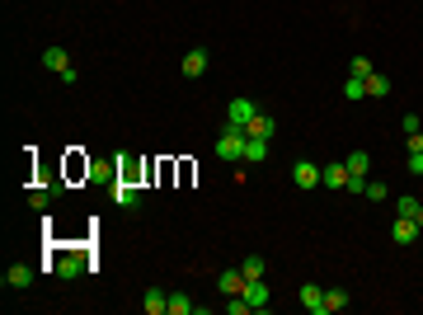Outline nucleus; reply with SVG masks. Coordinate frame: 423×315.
Wrapping results in <instances>:
<instances>
[{"label": "nucleus", "instance_id": "obj_17", "mask_svg": "<svg viewBox=\"0 0 423 315\" xmlns=\"http://www.w3.org/2000/svg\"><path fill=\"white\" fill-rule=\"evenodd\" d=\"M245 136H268V141H273V118H268V113H254L249 128H245Z\"/></svg>", "mask_w": 423, "mask_h": 315}, {"label": "nucleus", "instance_id": "obj_30", "mask_svg": "<svg viewBox=\"0 0 423 315\" xmlns=\"http://www.w3.org/2000/svg\"><path fill=\"white\" fill-rule=\"evenodd\" d=\"M409 174H423V151H409Z\"/></svg>", "mask_w": 423, "mask_h": 315}, {"label": "nucleus", "instance_id": "obj_23", "mask_svg": "<svg viewBox=\"0 0 423 315\" xmlns=\"http://www.w3.org/2000/svg\"><path fill=\"white\" fill-rule=\"evenodd\" d=\"M367 94H371V99H386V94H391V80L371 71V76H367Z\"/></svg>", "mask_w": 423, "mask_h": 315}, {"label": "nucleus", "instance_id": "obj_31", "mask_svg": "<svg viewBox=\"0 0 423 315\" xmlns=\"http://www.w3.org/2000/svg\"><path fill=\"white\" fill-rule=\"evenodd\" d=\"M409 141V151H423V132H414V136H404Z\"/></svg>", "mask_w": 423, "mask_h": 315}, {"label": "nucleus", "instance_id": "obj_32", "mask_svg": "<svg viewBox=\"0 0 423 315\" xmlns=\"http://www.w3.org/2000/svg\"><path fill=\"white\" fill-rule=\"evenodd\" d=\"M414 221H419V226H423V203H419V212H414Z\"/></svg>", "mask_w": 423, "mask_h": 315}, {"label": "nucleus", "instance_id": "obj_27", "mask_svg": "<svg viewBox=\"0 0 423 315\" xmlns=\"http://www.w3.org/2000/svg\"><path fill=\"white\" fill-rule=\"evenodd\" d=\"M400 128H404V136H414V132H423V118H419V113H404Z\"/></svg>", "mask_w": 423, "mask_h": 315}, {"label": "nucleus", "instance_id": "obj_4", "mask_svg": "<svg viewBox=\"0 0 423 315\" xmlns=\"http://www.w3.org/2000/svg\"><path fill=\"white\" fill-rule=\"evenodd\" d=\"M254 311H268V301H273V287H268L264 278H254V283H245V292H240Z\"/></svg>", "mask_w": 423, "mask_h": 315}, {"label": "nucleus", "instance_id": "obj_8", "mask_svg": "<svg viewBox=\"0 0 423 315\" xmlns=\"http://www.w3.org/2000/svg\"><path fill=\"white\" fill-rule=\"evenodd\" d=\"M0 283H5V287H14V292H24L28 283H33V268H28V263H10Z\"/></svg>", "mask_w": 423, "mask_h": 315}, {"label": "nucleus", "instance_id": "obj_2", "mask_svg": "<svg viewBox=\"0 0 423 315\" xmlns=\"http://www.w3.org/2000/svg\"><path fill=\"white\" fill-rule=\"evenodd\" d=\"M108 198H113L118 207H136V203H141V193H136V184H132V179H123V174H118V179L108 184Z\"/></svg>", "mask_w": 423, "mask_h": 315}, {"label": "nucleus", "instance_id": "obj_24", "mask_svg": "<svg viewBox=\"0 0 423 315\" xmlns=\"http://www.w3.org/2000/svg\"><path fill=\"white\" fill-rule=\"evenodd\" d=\"M221 311H226V315H249V311H254V306H249V301H245V296H240V292H236V296H231V301H226Z\"/></svg>", "mask_w": 423, "mask_h": 315}, {"label": "nucleus", "instance_id": "obj_19", "mask_svg": "<svg viewBox=\"0 0 423 315\" xmlns=\"http://www.w3.org/2000/svg\"><path fill=\"white\" fill-rule=\"evenodd\" d=\"M334 311H348V292L344 287H329V292H324V315H334Z\"/></svg>", "mask_w": 423, "mask_h": 315}, {"label": "nucleus", "instance_id": "obj_21", "mask_svg": "<svg viewBox=\"0 0 423 315\" xmlns=\"http://www.w3.org/2000/svg\"><path fill=\"white\" fill-rule=\"evenodd\" d=\"M367 170H371L367 151H348V174H362V179H367Z\"/></svg>", "mask_w": 423, "mask_h": 315}, {"label": "nucleus", "instance_id": "obj_29", "mask_svg": "<svg viewBox=\"0 0 423 315\" xmlns=\"http://www.w3.org/2000/svg\"><path fill=\"white\" fill-rule=\"evenodd\" d=\"M48 193H52V188H48ZM48 193H43V188H38V193H28V207L43 212V207H48Z\"/></svg>", "mask_w": 423, "mask_h": 315}, {"label": "nucleus", "instance_id": "obj_11", "mask_svg": "<svg viewBox=\"0 0 423 315\" xmlns=\"http://www.w3.org/2000/svg\"><path fill=\"white\" fill-rule=\"evenodd\" d=\"M245 160H249V165H264L268 160V136H245Z\"/></svg>", "mask_w": 423, "mask_h": 315}, {"label": "nucleus", "instance_id": "obj_20", "mask_svg": "<svg viewBox=\"0 0 423 315\" xmlns=\"http://www.w3.org/2000/svg\"><path fill=\"white\" fill-rule=\"evenodd\" d=\"M113 170L118 165H108V160H90V179L94 184H113Z\"/></svg>", "mask_w": 423, "mask_h": 315}, {"label": "nucleus", "instance_id": "obj_14", "mask_svg": "<svg viewBox=\"0 0 423 315\" xmlns=\"http://www.w3.org/2000/svg\"><path fill=\"white\" fill-rule=\"evenodd\" d=\"M43 66H48V71H56V76H61V71H71V57H66V48H48V52H43Z\"/></svg>", "mask_w": 423, "mask_h": 315}, {"label": "nucleus", "instance_id": "obj_1", "mask_svg": "<svg viewBox=\"0 0 423 315\" xmlns=\"http://www.w3.org/2000/svg\"><path fill=\"white\" fill-rule=\"evenodd\" d=\"M216 156L221 160H245V128H221V136H216Z\"/></svg>", "mask_w": 423, "mask_h": 315}, {"label": "nucleus", "instance_id": "obj_12", "mask_svg": "<svg viewBox=\"0 0 423 315\" xmlns=\"http://www.w3.org/2000/svg\"><path fill=\"white\" fill-rule=\"evenodd\" d=\"M245 283H249V278H245V273H240V268H226V273H221V278H216V287L226 292V296H236V292H245Z\"/></svg>", "mask_w": 423, "mask_h": 315}, {"label": "nucleus", "instance_id": "obj_15", "mask_svg": "<svg viewBox=\"0 0 423 315\" xmlns=\"http://www.w3.org/2000/svg\"><path fill=\"white\" fill-rule=\"evenodd\" d=\"M240 273L254 283V278H264V273H268V259H264V254H249V259H240Z\"/></svg>", "mask_w": 423, "mask_h": 315}, {"label": "nucleus", "instance_id": "obj_25", "mask_svg": "<svg viewBox=\"0 0 423 315\" xmlns=\"http://www.w3.org/2000/svg\"><path fill=\"white\" fill-rule=\"evenodd\" d=\"M414 212H419V198H414V193H404V198L395 203V216H414Z\"/></svg>", "mask_w": 423, "mask_h": 315}, {"label": "nucleus", "instance_id": "obj_9", "mask_svg": "<svg viewBox=\"0 0 423 315\" xmlns=\"http://www.w3.org/2000/svg\"><path fill=\"white\" fill-rule=\"evenodd\" d=\"M188 80H198V76H207V52L203 48H193V52H184V66H179Z\"/></svg>", "mask_w": 423, "mask_h": 315}, {"label": "nucleus", "instance_id": "obj_22", "mask_svg": "<svg viewBox=\"0 0 423 315\" xmlns=\"http://www.w3.org/2000/svg\"><path fill=\"white\" fill-rule=\"evenodd\" d=\"M344 94H348V99H367V76H348L344 80Z\"/></svg>", "mask_w": 423, "mask_h": 315}, {"label": "nucleus", "instance_id": "obj_7", "mask_svg": "<svg viewBox=\"0 0 423 315\" xmlns=\"http://www.w3.org/2000/svg\"><path fill=\"white\" fill-rule=\"evenodd\" d=\"M296 301H301L311 315H324V287H316V283H306V287L296 292Z\"/></svg>", "mask_w": 423, "mask_h": 315}, {"label": "nucleus", "instance_id": "obj_18", "mask_svg": "<svg viewBox=\"0 0 423 315\" xmlns=\"http://www.w3.org/2000/svg\"><path fill=\"white\" fill-rule=\"evenodd\" d=\"M52 268L61 273V278H80V268H85V263H80V254H56Z\"/></svg>", "mask_w": 423, "mask_h": 315}, {"label": "nucleus", "instance_id": "obj_13", "mask_svg": "<svg viewBox=\"0 0 423 315\" xmlns=\"http://www.w3.org/2000/svg\"><path fill=\"white\" fill-rule=\"evenodd\" d=\"M141 311H146V315H165V311H169V296H165L160 287H151L146 296H141Z\"/></svg>", "mask_w": 423, "mask_h": 315}, {"label": "nucleus", "instance_id": "obj_28", "mask_svg": "<svg viewBox=\"0 0 423 315\" xmlns=\"http://www.w3.org/2000/svg\"><path fill=\"white\" fill-rule=\"evenodd\" d=\"M348 71H353V76H371V57H353Z\"/></svg>", "mask_w": 423, "mask_h": 315}, {"label": "nucleus", "instance_id": "obj_6", "mask_svg": "<svg viewBox=\"0 0 423 315\" xmlns=\"http://www.w3.org/2000/svg\"><path fill=\"white\" fill-rule=\"evenodd\" d=\"M291 184H296V188H316V184H320V165H311V160H296V165H291Z\"/></svg>", "mask_w": 423, "mask_h": 315}, {"label": "nucleus", "instance_id": "obj_26", "mask_svg": "<svg viewBox=\"0 0 423 315\" xmlns=\"http://www.w3.org/2000/svg\"><path fill=\"white\" fill-rule=\"evenodd\" d=\"M362 193H367L371 203H386V184H381V179H367V188H362Z\"/></svg>", "mask_w": 423, "mask_h": 315}, {"label": "nucleus", "instance_id": "obj_3", "mask_svg": "<svg viewBox=\"0 0 423 315\" xmlns=\"http://www.w3.org/2000/svg\"><path fill=\"white\" fill-rule=\"evenodd\" d=\"M259 113V104L254 99H231V108H226V123L231 128H249V118Z\"/></svg>", "mask_w": 423, "mask_h": 315}, {"label": "nucleus", "instance_id": "obj_16", "mask_svg": "<svg viewBox=\"0 0 423 315\" xmlns=\"http://www.w3.org/2000/svg\"><path fill=\"white\" fill-rule=\"evenodd\" d=\"M193 311H198V301L188 292H169V315H193Z\"/></svg>", "mask_w": 423, "mask_h": 315}, {"label": "nucleus", "instance_id": "obj_10", "mask_svg": "<svg viewBox=\"0 0 423 315\" xmlns=\"http://www.w3.org/2000/svg\"><path fill=\"white\" fill-rule=\"evenodd\" d=\"M320 184L324 188H344L348 184V165H320Z\"/></svg>", "mask_w": 423, "mask_h": 315}, {"label": "nucleus", "instance_id": "obj_5", "mask_svg": "<svg viewBox=\"0 0 423 315\" xmlns=\"http://www.w3.org/2000/svg\"><path fill=\"white\" fill-rule=\"evenodd\" d=\"M419 221H414V216H395V226H391V240H395V245H414V240H419Z\"/></svg>", "mask_w": 423, "mask_h": 315}]
</instances>
